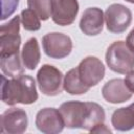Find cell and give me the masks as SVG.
Returning a JSON list of instances; mask_svg holds the SVG:
<instances>
[{
    "label": "cell",
    "instance_id": "cell-1",
    "mask_svg": "<svg viewBox=\"0 0 134 134\" xmlns=\"http://www.w3.org/2000/svg\"><path fill=\"white\" fill-rule=\"evenodd\" d=\"M59 111L65 127L69 129H84L90 132L97 125L104 124L106 119L104 108L92 102L69 100L63 103Z\"/></svg>",
    "mask_w": 134,
    "mask_h": 134
},
{
    "label": "cell",
    "instance_id": "cell-2",
    "mask_svg": "<svg viewBox=\"0 0 134 134\" xmlns=\"http://www.w3.org/2000/svg\"><path fill=\"white\" fill-rule=\"evenodd\" d=\"M1 99L8 106L16 104L30 105L38 100L39 94L35 80L27 74H21L17 77L7 80L4 75L1 76Z\"/></svg>",
    "mask_w": 134,
    "mask_h": 134
},
{
    "label": "cell",
    "instance_id": "cell-3",
    "mask_svg": "<svg viewBox=\"0 0 134 134\" xmlns=\"http://www.w3.org/2000/svg\"><path fill=\"white\" fill-rule=\"evenodd\" d=\"M106 63L112 71L127 74L134 69V52L126 42L115 41L106 51Z\"/></svg>",
    "mask_w": 134,
    "mask_h": 134
},
{
    "label": "cell",
    "instance_id": "cell-4",
    "mask_svg": "<svg viewBox=\"0 0 134 134\" xmlns=\"http://www.w3.org/2000/svg\"><path fill=\"white\" fill-rule=\"evenodd\" d=\"M63 73L57 67L44 64L37 73L40 91L48 96H55L63 90Z\"/></svg>",
    "mask_w": 134,
    "mask_h": 134
},
{
    "label": "cell",
    "instance_id": "cell-5",
    "mask_svg": "<svg viewBox=\"0 0 134 134\" xmlns=\"http://www.w3.org/2000/svg\"><path fill=\"white\" fill-rule=\"evenodd\" d=\"M21 17L16 16L0 27V55L18 53L21 45L20 32Z\"/></svg>",
    "mask_w": 134,
    "mask_h": 134
},
{
    "label": "cell",
    "instance_id": "cell-6",
    "mask_svg": "<svg viewBox=\"0 0 134 134\" xmlns=\"http://www.w3.org/2000/svg\"><path fill=\"white\" fill-rule=\"evenodd\" d=\"M44 52L51 59H64L72 50V41L69 36L62 32H49L42 39Z\"/></svg>",
    "mask_w": 134,
    "mask_h": 134
},
{
    "label": "cell",
    "instance_id": "cell-7",
    "mask_svg": "<svg viewBox=\"0 0 134 134\" xmlns=\"http://www.w3.org/2000/svg\"><path fill=\"white\" fill-rule=\"evenodd\" d=\"M105 21L107 29L110 32L121 34L132 22V12L122 4L113 3L105 12Z\"/></svg>",
    "mask_w": 134,
    "mask_h": 134
},
{
    "label": "cell",
    "instance_id": "cell-8",
    "mask_svg": "<svg viewBox=\"0 0 134 134\" xmlns=\"http://www.w3.org/2000/svg\"><path fill=\"white\" fill-rule=\"evenodd\" d=\"M76 68L81 81L90 88L96 86L104 79L106 72L103 62L92 55L83 59Z\"/></svg>",
    "mask_w": 134,
    "mask_h": 134
},
{
    "label": "cell",
    "instance_id": "cell-9",
    "mask_svg": "<svg viewBox=\"0 0 134 134\" xmlns=\"http://www.w3.org/2000/svg\"><path fill=\"white\" fill-rule=\"evenodd\" d=\"M28 126L26 112L21 108H10L4 111L0 117V131L7 134H22Z\"/></svg>",
    "mask_w": 134,
    "mask_h": 134
},
{
    "label": "cell",
    "instance_id": "cell-10",
    "mask_svg": "<svg viewBox=\"0 0 134 134\" xmlns=\"http://www.w3.org/2000/svg\"><path fill=\"white\" fill-rule=\"evenodd\" d=\"M36 126L44 134H58L63 131L65 124L59 109L43 108L36 115Z\"/></svg>",
    "mask_w": 134,
    "mask_h": 134
},
{
    "label": "cell",
    "instance_id": "cell-11",
    "mask_svg": "<svg viewBox=\"0 0 134 134\" xmlns=\"http://www.w3.org/2000/svg\"><path fill=\"white\" fill-rule=\"evenodd\" d=\"M79 8L77 0H51V19L58 25H70L74 22Z\"/></svg>",
    "mask_w": 134,
    "mask_h": 134
},
{
    "label": "cell",
    "instance_id": "cell-12",
    "mask_svg": "<svg viewBox=\"0 0 134 134\" xmlns=\"http://www.w3.org/2000/svg\"><path fill=\"white\" fill-rule=\"evenodd\" d=\"M102 95L105 100L110 104H120L129 100L132 96V92L126 85L125 80L112 79L103 86Z\"/></svg>",
    "mask_w": 134,
    "mask_h": 134
},
{
    "label": "cell",
    "instance_id": "cell-13",
    "mask_svg": "<svg viewBox=\"0 0 134 134\" xmlns=\"http://www.w3.org/2000/svg\"><path fill=\"white\" fill-rule=\"evenodd\" d=\"M105 14L98 7H88L80 20V28L86 36H97L104 27Z\"/></svg>",
    "mask_w": 134,
    "mask_h": 134
},
{
    "label": "cell",
    "instance_id": "cell-14",
    "mask_svg": "<svg viewBox=\"0 0 134 134\" xmlns=\"http://www.w3.org/2000/svg\"><path fill=\"white\" fill-rule=\"evenodd\" d=\"M111 124L117 131H130L134 128V107L131 104L128 107L116 109L111 116Z\"/></svg>",
    "mask_w": 134,
    "mask_h": 134
},
{
    "label": "cell",
    "instance_id": "cell-15",
    "mask_svg": "<svg viewBox=\"0 0 134 134\" xmlns=\"http://www.w3.org/2000/svg\"><path fill=\"white\" fill-rule=\"evenodd\" d=\"M21 59L24 67L28 70H35L40 63L41 52L39 47V42L36 38L28 39L23 45Z\"/></svg>",
    "mask_w": 134,
    "mask_h": 134
},
{
    "label": "cell",
    "instance_id": "cell-16",
    "mask_svg": "<svg viewBox=\"0 0 134 134\" xmlns=\"http://www.w3.org/2000/svg\"><path fill=\"white\" fill-rule=\"evenodd\" d=\"M20 52L13 54L0 55V67L4 75L8 77H17L24 73V65L21 63Z\"/></svg>",
    "mask_w": 134,
    "mask_h": 134
},
{
    "label": "cell",
    "instance_id": "cell-17",
    "mask_svg": "<svg viewBox=\"0 0 134 134\" xmlns=\"http://www.w3.org/2000/svg\"><path fill=\"white\" fill-rule=\"evenodd\" d=\"M63 87L66 92H68L71 95H80V94H85L88 92L90 87L85 85L79 75L77 68H72L67 73L64 75V81H63Z\"/></svg>",
    "mask_w": 134,
    "mask_h": 134
},
{
    "label": "cell",
    "instance_id": "cell-18",
    "mask_svg": "<svg viewBox=\"0 0 134 134\" xmlns=\"http://www.w3.org/2000/svg\"><path fill=\"white\" fill-rule=\"evenodd\" d=\"M27 6L42 21H46L51 17V0H27Z\"/></svg>",
    "mask_w": 134,
    "mask_h": 134
},
{
    "label": "cell",
    "instance_id": "cell-19",
    "mask_svg": "<svg viewBox=\"0 0 134 134\" xmlns=\"http://www.w3.org/2000/svg\"><path fill=\"white\" fill-rule=\"evenodd\" d=\"M21 22L25 30L37 31L41 28V19L30 8H25L21 12Z\"/></svg>",
    "mask_w": 134,
    "mask_h": 134
},
{
    "label": "cell",
    "instance_id": "cell-20",
    "mask_svg": "<svg viewBox=\"0 0 134 134\" xmlns=\"http://www.w3.org/2000/svg\"><path fill=\"white\" fill-rule=\"evenodd\" d=\"M19 0H2V15L1 20H5L10 17L17 9Z\"/></svg>",
    "mask_w": 134,
    "mask_h": 134
},
{
    "label": "cell",
    "instance_id": "cell-21",
    "mask_svg": "<svg viewBox=\"0 0 134 134\" xmlns=\"http://www.w3.org/2000/svg\"><path fill=\"white\" fill-rule=\"evenodd\" d=\"M125 83L128 86V88L130 89V91L132 93H134V70H131L130 72H128L126 74Z\"/></svg>",
    "mask_w": 134,
    "mask_h": 134
},
{
    "label": "cell",
    "instance_id": "cell-22",
    "mask_svg": "<svg viewBox=\"0 0 134 134\" xmlns=\"http://www.w3.org/2000/svg\"><path fill=\"white\" fill-rule=\"evenodd\" d=\"M90 132L91 133H111L112 131L109 128H107L105 124H99L96 127H94Z\"/></svg>",
    "mask_w": 134,
    "mask_h": 134
},
{
    "label": "cell",
    "instance_id": "cell-23",
    "mask_svg": "<svg viewBox=\"0 0 134 134\" xmlns=\"http://www.w3.org/2000/svg\"><path fill=\"white\" fill-rule=\"evenodd\" d=\"M126 43H127L128 47L134 52V28L129 32V35L127 37V40H126Z\"/></svg>",
    "mask_w": 134,
    "mask_h": 134
},
{
    "label": "cell",
    "instance_id": "cell-24",
    "mask_svg": "<svg viewBox=\"0 0 134 134\" xmlns=\"http://www.w3.org/2000/svg\"><path fill=\"white\" fill-rule=\"evenodd\" d=\"M127 2H130V3H132V4H134V0H126Z\"/></svg>",
    "mask_w": 134,
    "mask_h": 134
}]
</instances>
